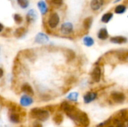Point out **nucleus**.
<instances>
[{"instance_id": "obj_29", "label": "nucleus", "mask_w": 128, "mask_h": 127, "mask_svg": "<svg viewBox=\"0 0 128 127\" xmlns=\"http://www.w3.org/2000/svg\"><path fill=\"white\" fill-rule=\"evenodd\" d=\"M33 127H42V124L39 121H35L33 124Z\"/></svg>"}, {"instance_id": "obj_3", "label": "nucleus", "mask_w": 128, "mask_h": 127, "mask_svg": "<svg viewBox=\"0 0 128 127\" xmlns=\"http://www.w3.org/2000/svg\"><path fill=\"white\" fill-rule=\"evenodd\" d=\"M59 21H60V18H59L58 13H54L51 14L48 19V25L51 28H55L58 25Z\"/></svg>"}, {"instance_id": "obj_20", "label": "nucleus", "mask_w": 128, "mask_h": 127, "mask_svg": "<svg viewBox=\"0 0 128 127\" xmlns=\"http://www.w3.org/2000/svg\"><path fill=\"white\" fill-rule=\"evenodd\" d=\"M127 10V7L124 4H119L118 6H116V7L115 8V12L116 13L118 14H122L124 13Z\"/></svg>"}, {"instance_id": "obj_33", "label": "nucleus", "mask_w": 128, "mask_h": 127, "mask_svg": "<svg viewBox=\"0 0 128 127\" xmlns=\"http://www.w3.org/2000/svg\"><path fill=\"white\" fill-rule=\"evenodd\" d=\"M120 1V0H116V1H114V2L116 3V2H118V1Z\"/></svg>"}, {"instance_id": "obj_15", "label": "nucleus", "mask_w": 128, "mask_h": 127, "mask_svg": "<svg viewBox=\"0 0 128 127\" xmlns=\"http://www.w3.org/2000/svg\"><path fill=\"white\" fill-rule=\"evenodd\" d=\"M26 34V29L24 27H20L16 28L14 31V36L16 38H21L25 36Z\"/></svg>"}, {"instance_id": "obj_26", "label": "nucleus", "mask_w": 128, "mask_h": 127, "mask_svg": "<svg viewBox=\"0 0 128 127\" xmlns=\"http://www.w3.org/2000/svg\"><path fill=\"white\" fill-rule=\"evenodd\" d=\"M14 19L16 24H20L22 22V17L21 16L20 14H18V13H15L14 15Z\"/></svg>"}, {"instance_id": "obj_24", "label": "nucleus", "mask_w": 128, "mask_h": 127, "mask_svg": "<svg viewBox=\"0 0 128 127\" xmlns=\"http://www.w3.org/2000/svg\"><path fill=\"white\" fill-rule=\"evenodd\" d=\"M17 3H18L19 5H20L22 8H23V9L27 8L28 6V4H29L28 0H17Z\"/></svg>"}, {"instance_id": "obj_9", "label": "nucleus", "mask_w": 128, "mask_h": 127, "mask_svg": "<svg viewBox=\"0 0 128 127\" xmlns=\"http://www.w3.org/2000/svg\"><path fill=\"white\" fill-rule=\"evenodd\" d=\"M33 103V99L27 95H23L20 98V105L23 107H28Z\"/></svg>"}, {"instance_id": "obj_8", "label": "nucleus", "mask_w": 128, "mask_h": 127, "mask_svg": "<svg viewBox=\"0 0 128 127\" xmlns=\"http://www.w3.org/2000/svg\"><path fill=\"white\" fill-rule=\"evenodd\" d=\"M38 19V14L34 9H31L26 14V20L28 23H32L36 21Z\"/></svg>"}, {"instance_id": "obj_28", "label": "nucleus", "mask_w": 128, "mask_h": 127, "mask_svg": "<svg viewBox=\"0 0 128 127\" xmlns=\"http://www.w3.org/2000/svg\"><path fill=\"white\" fill-rule=\"evenodd\" d=\"M110 120H111V119H109V120H108V121H106V122H103V123L100 124L99 125H98V126H97V127H103L104 126L106 125V124H108V123H109V122L110 121Z\"/></svg>"}, {"instance_id": "obj_17", "label": "nucleus", "mask_w": 128, "mask_h": 127, "mask_svg": "<svg viewBox=\"0 0 128 127\" xmlns=\"http://www.w3.org/2000/svg\"><path fill=\"white\" fill-rule=\"evenodd\" d=\"M93 22V18L92 16H88L86 17L84 20H83V27L86 30H89L92 25Z\"/></svg>"}, {"instance_id": "obj_27", "label": "nucleus", "mask_w": 128, "mask_h": 127, "mask_svg": "<svg viewBox=\"0 0 128 127\" xmlns=\"http://www.w3.org/2000/svg\"><path fill=\"white\" fill-rule=\"evenodd\" d=\"M50 3L55 6V7H60L62 3H63V0H50Z\"/></svg>"}, {"instance_id": "obj_18", "label": "nucleus", "mask_w": 128, "mask_h": 127, "mask_svg": "<svg viewBox=\"0 0 128 127\" xmlns=\"http://www.w3.org/2000/svg\"><path fill=\"white\" fill-rule=\"evenodd\" d=\"M83 43H84L86 46L90 47V46H92L94 45V39H93L92 37H90V36H86V37L83 38Z\"/></svg>"}, {"instance_id": "obj_2", "label": "nucleus", "mask_w": 128, "mask_h": 127, "mask_svg": "<svg viewBox=\"0 0 128 127\" xmlns=\"http://www.w3.org/2000/svg\"><path fill=\"white\" fill-rule=\"evenodd\" d=\"M111 98L116 103H123L126 100V96L122 92L115 91L111 94Z\"/></svg>"}, {"instance_id": "obj_34", "label": "nucleus", "mask_w": 128, "mask_h": 127, "mask_svg": "<svg viewBox=\"0 0 128 127\" xmlns=\"http://www.w3.org/2000/svg\"><path fill=\"white\" fill-rule=\"evenodd\" d=\"M109 127H113V126H110Z\"/></svg>"}, {"instance_id": "obj_23", "label": "nucleus", "mask_w": 128, "mask_h": 127, "mask_svg": "<svg viewBox=\"0 0 128 127\" xmlns=\"http://www.w3.org/2000/svg\"><path fill=\"white\" fill-rule=\"evenodd\" d=\"M53 121L57 125H60L63 121V116L61 114H57L53 117Z\"/></svg>"}, {"instance_id": "obj_11", "label": "nucleus", "mask_w": 128, "mask_h": 127, "mask_svg": "<svg viewBox=\"0 0 128 127\" xmlns=\"http://www.w3.org/2000/svg\"><path fill=\"white\" fill-rule=\"evenodd\" d=\"M110 41L112 43L116 44H122L128 42V38L124 36H115L110 38Z\"/></svg>"}, {"instance_id": "obj_16", "label": "nucleus", "mask_w": 128, "mask_h": 127, "mask_svg": "<svg viewBox=\"0 0 128 127\" xmlns=\"http://www.w3.org/2000/svg\"><path fill=\"white\" fill-rule=\"evenodd\" d=\"M64 56L66 57V59H67V61H73L74 59V58H75V52L73 51V50H71V49H65V51H64Z\"/></svg>"}, {"instance_id": "obj_1", "label": "nucleus", "mask_w": 128, "mask_h": 127, "mask_svg": "<svg viewBox=\"0 0 128 127\" xmlns=\"http://www.w3.org/2000/svg\"><path fill=\"white\" fill-rule=\"evenodd\" d=\"M31 118L38 120V121H46L50 118V113L46 109L34 108L30 112Z\"/></svg>"}, {"instance_id": "obj_6", "label": "nucleus", "mask_w": 128, "mask_h": 127, "mask_svg": "<svg viewBox=\"0 0 128 127\" xmlns=\"http://www.w3.org/2000/svg\"><path fill=\"white\" fill-rule=\"evenodd\" d=\"M50 40L49 39V37L45 34L44 33H38L36 37H35V39H34V42L37 43H40V44H44V43H48Z\"/></svg>"}, {"instance_id": "obj_7", "label": "nucleus", "mask_w": 128, "mask_h": 127, "mask_svg": "<svg viewBox=\"0 0 128 127\" xmlns=\"http://www.w3.org/2000/svg\"><path fill=\"white\" fill-rule=\"evenodd\" d=\"M97 97H98V94L96 92H93V91L88 92L86 94L84 95L83 100H84V103H85L88 104V103H92V101L95 100L97 99Z\"/></svg>"}, {"instance_id": "obj_30", "label": "nucleus", "mask_w": 128, "mask_h": 127, "mask_svg": "<svg viewBox=\"0 0 128 127\" xmlns=\"http://www.w3.org/2000/svg\"><path fill=\"white\" fill-rule=\"evenodd\" d=\"M116 127H126V125L123 122H120L116 124Z\"/></svg>"}, {"instance_id": "obj_12", "label": "nucleus", "mask_w": 128, "mask_h": 127, "mask_svg": "<svg viewBox=\"0 0 128 127\" xmlns=\"http://www.w3.org/2000/svg\"><path fill=\"white\" fill-rule=\"evenodd\" d=\"M21 90L23 93L26 94V95L27 96H29V97H32L34 95V91H33V88H32V86L30 85H28V83H25L22 85V88H21Z\"/></svg>"}, {"instance_id": "obj_14", "label": "nucleus", "mask_w": 128, "mask_h": 127, "mask_svg": "<svg viewBox=\"0 0 128 127\" xmlns=\"http://www.w3.org/2000/svg\"><path fill=\"white\" fill-rule=\"evenodd\" d=\"M38 7L41 13V14L44 15L46 13V12L48 11V7H47V5L46 4V2L43 0H40L38 2Z\"/></svg>"}, {"instance_id": "obj_4", "label": "nucleus", "mask_w": 128, "mask_h": 127, "mask_svg": "<svg viewBox=\"0 0 128 127\" xmlns=\"http://www.w3.org/2000/svg\"><path fill=\"white\" fill-rule=\"evenodd\" d=\"M73 30H74V25L71 22H69L63 23L61 26V32L65 35L71 34L73 32Z\"/></svg>"}, {"instance_id": "obj_13", "label": "nucleus", "mask_w": 128, "mask_h": 127, "mask_svg": "<svg viewBox=\"0 0 128 127\" xmlns=\"http://www.w3.org/2000/svg\"><path fill=\"white\" fill-rule=\"evenodd\" d=\"M98 37L99 39L102 40H106L108 37H109V33H108V31L106 28H102L99 30L98 33Z\"/></svg>"}, {"instance_id": "obj_10", "label": "nucleus", "mask_w": 128, "mask_h": 127, "mask_svg": "<svg viewBox=\"0 0 128 127\" xmlns=\"http://www.w3.org/2000/svg\"><path fill=\"white\" fill-rule=\"evenodd\" d=\"M104 0H92L90 2V7L92 10L96 11L98 10L104 5Z\"/></svg>"}, {"instance_id": "obj_5", "label": "nucleus", "mask_w": 128, "mask_h": 127, "mask_svg": "<svg viewBox=\"0 0 128 127\" xmlns=\"http://www.w3.org/2000/svg\"><path fill=\"white\" fill-rule=\"evenodd\" d=\"M91 76H92V79L94 82H99L100 81V79H101V70H100V68L97 66L95 67L92 72V74H91Z\"/></svg>"}, {"instance_id": "obj_31", "label": "nucleus", "mask_w": 128, "mask_h": 127, "mask_svg": "<svg viewBox=\"0 0 128 127\" xmlns=\"http://www.w3.org/2000/svg\"><path fill=\"white\" fill-rule=\"evenodd\" d=\"M3 75H4V71H3V70L0 67V79L3 76Z\"/></svg>"}, {"instance_id": "obj_32", "label": "nucleus", "mask_w": 128, "mask_h": 127, "mask_svg": "<svg viewBox=\"0 0 128 127\" xmlns=\"http://www.w3.org/2000/svg\"><path fill=\"white\" fill-rule=\"evenodd\" d=\"M3 28H4V26H3V25L0 23V32H1V31H2Z\"/></svg>"}, {"instance_id": "obj_22", "label": "nucleus", "mask_w": 128, "mask_h": 127, "mask_svg": "<svg viewBox=\"0 0 128 127\" xmlns=\"http://www.w3.org/2000/svg\"><path fill=\"white\" fill-rule=\"evenodd\" d=\"M78 97H79V94L77 92H72V93L69 94L68 96L67 97L68 100H69L72 102H76L78 100Z\"/></svg>"}, {"instance_id": "obj_21", "label": "nucleus", "mask_w": 128, "mask_h": 127, "mask_svg": "<svg viewBox=\"0 0 128 127\" xmlns=\"http://www.w3.org/2000/svg\"><path fill=\"white\" fill-rule=\"evenodd\" d=\"M10 120L14 124H19L20 122V115L16 113H13L10 116Z\"/></svg>"}, {"instance_id": "obj_25", "label": "nucleus", "mask_w": 128, "mask_h": 127, "mask_svg": "<svg viewBox=\"0 0 128 127\" xmlns=\"http://www.w3.org/2000/svg\"><path fill=\"white\" fill-rule=\"evenodd\" d=\"M119 116L122 120H124L125 121H128V111L127 109H124L119 112Z\"/></svg>"}, {"instance_id": "obj_19", "label": "nucleus", "mask_w": 128, "mask_h": 127, "mask_svg": "<svg viewBox=\"0 0 128 127\" xmlns=\"http://www.w3.org/2000/svg\"><path fill=\"white\" fill-rule=\"evenodd\" d=\"M112 16H113L112 13H111V12L106 13H104V14L102 16V17H101V21H102L103 22H104V23H107V22H109L112 19Z\"/></svg>"}]
</instances>
